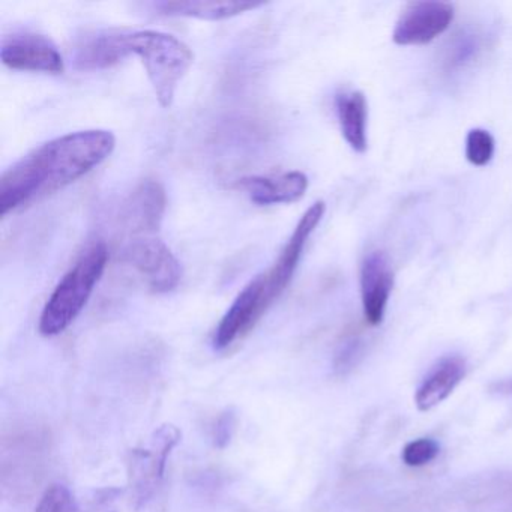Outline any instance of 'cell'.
Here are the masks:
<instances>
[{"instance_id":"cell-18","label":"cell","mask_w":512,"mask_h":512,"mask_svg":"<svg viewBox=\"0 0 512 512\" xmlns=\"http://www.w3.org/2000/svg\"><path fill=\"white\" fill-rule=\"evenodd\" d=\"M37 512H77V502L67 485H49L41 494Z\"/></svg>"},{"instance_id":"cell-16","label":"cell","mask_w":512,"mask_h":512,"mask_svg":"<svg viewBox=\"0 0 512 512\" xmlns=\"http://www.w3.org/2000/svg\"><path fill=\"white\" fill-rule=\"evenodd\" d=\"M337 115L341 134L353 151L367 149V100L362 92H344L337 95Z\"/></svg>"},{"instance_id":"cell-5","label":"cell","mask_w":512,"mask_h":512,"mask_svg":"<svg viewBox=\"0 0 512 512\" xmlns=\"http://www.w3.org/2000/svg\"><path fill=\"white\" fill-rule=\"evenodd\" d=\"M181 440V431L175 425H163L152 437L148 448L134 449L128 458V478L131 497L136 506L148 503L163 482L167 460Z\"/></svg>"},{"instance_id":"cell-20","label":"cell","mask_w":512,"mask_h":512,"mask_svg":"<svg viewBox=\"0 0 512 512\" xmlns=\"http://www.w3.org/2000/svg\"><path fill=\"white\" fill-rule=\"evenodd\" d=\"M440 454V445L430 437L412 440L401 451V460L409 467H422L436 460Z\"/></svg>"},{"instance_id":"cell-11","label":"cell","mask_w":512,"mask_h":512,"mask_svg":"<svg viewBox=\"0 0 512 512\" xmlns=\"http://www.w3.org/2000/svg\"><path fill=\"white\" fill-rule=\"evenodd\" d=\"M236 185L256 205L274 206L302 199L308 190V178L305 173L293 170L281 175L245 176Z\"/></svg>"},{"instance_id":"cell-1","label":"cell","mask_w":512,"mask_h":512,"mask_svg":"<svg viewBox=\"0 0 512 512\" xmlns=\"http://www.w3.org/2000/svg\"><path fill=\"white\" fill-rule=\"evenodd\" d=\"M107 130H83L49 140L20 158L0 178V215L52 196L97 169L115 151Z\"/></svg>"},{"instance_id":"cell-17","label":"cell","mask_w":512,"mask_h":512,"mask_svg":"<svg viewBox=\"0 0 512 512\" xmlns=\"http://www.w3.org/2000/svg\"><path fill=\"white\" fill-rule=\"evenodd\" d=\"M479 49L481 46H479V38L476 35H457V38L446 49L443 67L446 68V71L460 70L461 67L476 58Z\"/></svg>"},{"instance_id":"cell-14","label":"cell","mask_w":512,"mask_h":512,"mask_svg":"<svg viewBox=\"0 0 512 512\" xmlns=\"http://www.w3.org/2000/svg\"><path fill=\"white\" fill-rule=\"evenodd\" d=\"M127 59L122 47V31L95 32L77 46L74 62L80 70H104Z\"/></svg>"},{"instance_id":"cell-12","label":"cell","mask_w":512,"mask_h":512,"mask_svg":"<svg viewBox=\"0 0 512 512\" xmlns=\"http://www.w3.org/2000/svg\"><path fill=\"white\" fill-rule=\"evenodd\" d=\"M466 376V361L461 356L449 355L440 359L424 377L415 392V404L421 412L445 401Z\"/></svg>"},{"instance_id":"cell-2","label":"cell","mask_w":512,"mask_h":512,"mask_svg":"<svg viewBox=\"0 0 512 512\" xmlns=\"http://www.w3.org/2000/svg\"><path fill=\"white\" fill-rule=\"evenodd\" d=\"M326 206L322 200L314 203L302 215L290 235L289 241L278 254L277 260L266 271L253 278L221 317L215 329L212 346L224 350L236 341L250 334L269 308L278 301L284 290L292 283L293 275L301 262L308 239L325 215Z\"/></svg>"},{"instance_id":"cell-7","label":"cell","mask_w":512,"mask_h":512,"mask_svg":"<svg viewBox=\"0 0 512 512\" xmlns=\"http://www.w3.org/2000/svg\"><path fill=\"white\" fill-rule=\"evenodd\" d=\"M0 59L11 70L32 73L62 74L65 71L64 56L46 35L20 31L2 40Z\"/></svg>"},{"instance_id":"cell-9","label":"cell","mask_w":512,"mask_h":512,"mask_svg":"<svg viewBox=\"0 0 512 512\" xmlns=\"http://www.w3.org/2000/svg\"><path fill=\"white\" fill-rule=\"evenodd\" d=\"M392 286L394 275L385 254H368L361 265L362 310L368 325L379 326L385 319Z\"/></svg>"},{"instance_id":"cell-4","label":"cell","mask_w":512,"mask_h":512,"mask_svg":"<svg viewBox=\"0 0 512 512\" xmlns=\"http://www.w3.org/2000/svg\"><path fill=\"white\" fill-rule=\"evenodd\" d=\"M122 47L127 58L131 55L140 58L158 103L169 109L178 86L193 65L190 47L175 35L154 29L122 31Z\"/></svg>"},{"instance_id":"cell-19","label":"cell","mask_w":512,"mask_h":512,"mask_svg":"<svg viewBox=\"0 0 512 512\" xmlns=\"http://www.w3.org/2000/svg\"><path fill=\"white\" fill-rule=\"evenodd\" d=\"M494 155V139L488 131L475 128L467 134L466 158L473 166H487Z\"/></svg>"},{"instance_id":"cell-13","label":"cell","mask_w":512,"mask_h":512,"mask_svg":"<svg viewBox=\"0 0 512 512\" xmlns=\"http://www.w3.org/2000/svg\"><path fill=\"white\" fill-rule=\"evenodd\" d=\"M47 437L25 431L13 437L10 445L4 443V481L11 476L13 484L25 478L26 488L35 481L40 472L41 454L47 451Z\"/></svg>"},{"instance_id":"cell-3","label":"cell","mask_w":512,"mask_h":512,"mask_svg":"<svg viewBox=\"0 0 512 512\" xmlns=\"http://www.w3.org/2000/svg\"><path fill=\"white\" fill-rule=\"evenodd\" d=\"M109 263V248L95 242L61 278L41 311L38 331L44 337H56L67 331L88 305Z\"/></svg>"},{"instance_id":"cell-8","label":"cell","mask_w":512,"mask_h":512,"mask_svg":"<svg viewBox=\"0 0 512 512\" xmlns=\"http://www.w3.org/2000/svg\"><path fill=\"white\" fill-rule=\"evenodd\" d=\"M454 7L445 2H413L401 14L392 40L398 46L431 43L451 26Z\"/></svg>"},{"instance_id":"cell-21","label":"cell","mask_w":512,"mask_h":512,"mask_svg":"<svg viewBox=\"0 0 512 512\" xmlns=\"http://www.w3.org/2000/svg\"><path fill=\"white\" fill-rule=\"evenodd\" d=\"M362 356V343L359 338L350 337L341 343L335 353L334 370L340 376H346L349 371H352L359 362Z\"/></svg>"},{"instance_id":"cell-15","label":"cell","mask_w":512,"mask_h":512,"mask_svg":"<svg viewBox=\"0 0 512 512\" xmlns=\"http://www.w3.org/2000/svg\"><path fill=\"white\" fill-rule=\"evenodd\" d=\"M263 2H157L151 7L161 16L191 17L199 20H226L263 7Z\"/></svg>"},{"instance_id":"cell-22","label":"cell","mask_w":512,"mask_h":512,"mask_svg":"<svg viewBox=\"0 0 512 512\" xmlns=\"http://www.w3.org/2000/svg\"><path fill=\"white\" fill-rule=\"evenodd\" d=\"M236 430V415L233 410L221 413L211 428V439L215 448L224 449L232 440Z\"/></svg>"},{"instance_id":"cell-10","label":"cell","mask_w":512,"mask_h":512,"mask_svg":"<svg viewBox=\"0 0 512 512\" xmlns=\"http://www.w3.org/2000/svg\"><path fill=\"white\" fill-rule=\"evenodd\" d=\"M167 208V194L163 185L155 179H146L130 194L122 218L131 232L151 236L160 229Z\"/></svg>"},{"instance_id":"cell-6","label":"cell","mask_w":512,"mask_h":512,"mask_svg":"<svg viewBox=\"0 0 512 512\" xmlns=\"http://www.w3.org/2000/svg\"><path fill=\"white\" fill-rule=\"evenodd\" d=\"M125 265L130 266L151 292L163 295L179 286L182 278L181 263L161 239L139 236L122 253Z\"/></svg>"}]
</instances>
